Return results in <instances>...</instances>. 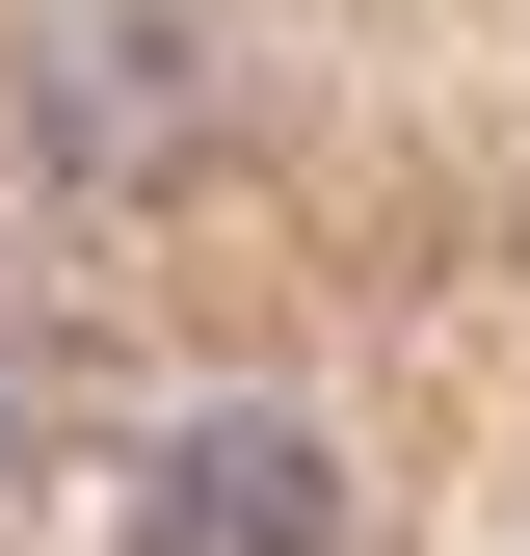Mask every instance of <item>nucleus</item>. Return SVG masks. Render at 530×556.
Segmentation results:
<instances>
[{
    "label": "nucleus",
    "mask_w": 530,
    "mask_h": 556,
    "mask_svg": "<svg viewBox=\"0 0 530 556\" xmlns=\"http://www.w3.org/2000/svg\"><path fill=\"white\" fill-rule=\"evenodd\" d=\"M132 556H345V451L292 397H186L132 451Z\"/></svg>",
    "instance_id": "f257e3e1"
}]
</instances>
